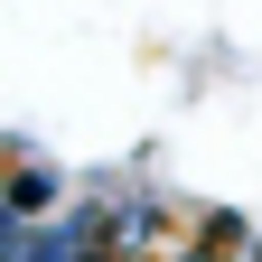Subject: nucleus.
<instances>
[{"label": "nucleus", "mask_w": 262, "mask_h": 262, "mask_svg": "<svg viewBox=\"0 0 262 262\" xmlns=\"http://www.w3.org/2000/svg\"><path fill=\"white\" fill-rule=\"evenodd\" d=\"M0 206L19 225H38L47 206H66V169L47 150H28V141H0Z\"/></svg>", "instance_id": "nucleus-1"}, {"label": "nucleus", "mask_w": 262, "mask_h": 262, "mask_svg": "<svg viewBox=\"0 0 262 262\" xmlns=\"http://www.w3.org/2000/svg\"><path fill=\"white\" fill-rule=\"evenodd\" d=\"M122 262H206L187 234H169V244H141V253H122Z\"/></svg>", "instance_id": "nucleus-2"}]
</instances>
